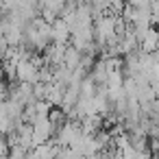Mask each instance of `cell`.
Segmentation results:
<instances>
[{
	"instance_id": "6da1fadb",
	"label": "cell",
	"mask_w": 159,
	"mask_h": 159,
	"mask_svg": "<svg viewBox=\"0 0 159 159\" xmlns=\"http://www.w3.org/2000/svg\"><path fill=\"white\" fill-rule=\"evenodd\" d=\"M68 37H70V29H68L66 20L63 18L61 20H55L52 22V39H55V44H66Z\"/></svg>"
},
{
	"instance_id": "3957f363",
	"label": "cell",
	"mask_w": 159,
	"mask_h": 159,
	"mask_svg": "<svg viewBox=\"0 0 159 159\" xmlns=\"http://www.w3.org/2000/svg\"><path fill=\"white\" fill-rule=\"evenodd\" d=\"M0 79H2V72H0Z\"/></svg>"
},
{
	"instance_id": "7a4b0ae2",
	"label": "cell",
	"mask_w": 159,
	"mask_h": 159,
	"mask_svg": "<svg viewBox=\"0 0 159 159\" xmlns=\"http://www.w3.org/2000/svg\"><path fill=\"white\" fill-rule=\"evenodd\" d=\"M0 24H2V11H0Z\"/></svg>"
}]
</instances>
